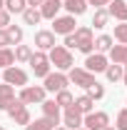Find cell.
Here are the masks:
<instances>
[{
  "label": "cell",
  "mask_w": 127,
  "mask_h": 130,
  "mask_svg": "<svg viewBox=\"0 0 127 130\" xmlns=\"http://www.w3.org/2000/svg\"><path fill=\"white\" fill-rule=\"evenodd\" d=\"M107 5H110L107 13H110L112 18H117L120 23H125V20H127V3H125V0H110Z\"/></svg>",
  "instance_id": "cell-15"
},
{
  "label": "cell",
  "mask_w": 127,
  "mask_h": 130,
  "mask_svg": "<svg viewBox=\"0 0 127 130\" xmlns=\"http://www.w3.org/2000/svg\"><path fill=\"white\" fill-rule=\"evenodd\" d=\"M43 118H50L55 125L60 123V105L55 100H43Z\"/></svg>",
  "instance_id": "cell-17"
},
{
  "label": "cell",
  "mask_w": 127,
  "mask_h": 130,
  "mask_svg": "<svg viewBox=\"0 0 127 130\" xmlns=\"http://www.w3.org/2000/svg\"><path fill=\"white\" fill-rule=\"evenodd\" d=\"M75 15H65V18H55L52 20V32L55 35H70L75 32Z\"/></svg>",
  "instance_id": "cell-5"
},
{
  "label": "cell",
  "mask_w": 127,
  "mask_h": 130,
  "mask_svg": "<svg viewBox=\"0 0 127 130\" xmlns=\"http://www.w3.org/2000/svg\"><path fill=\"white\" fill-rule=\"evenodd\" d=\"M82 125L87 130H102V128H107L110 125V118H107V113H87V118L82 120Z\"/></svg>",
  "instance_id": "cell-6"
},
{
  "label": "cell",
  "mask_w": 127,
  "mask_h": 130,
  "mask_svg": "<svg viewBox=\"0 0 127 130\" xmlns=\"http://www.w3.org/2000/svg\"><path fill=\"white\" fill-rule=\"evenodd\" d=\"M85 70L87 73H105L107 70V58L102 55V53H90L87 55V60H85Z\"/></svg>",
  "instance_id": "cell-10"
},
{
  "label": "cell",
  "mask_w": 127,
  "mask_h": 130,
  "mask_svg": "<svg viewBox=\"0 0 127 130\" xmlns=\"http://www.w3.org/2000/svg\"><path fill=\"white\" fill-rule=\"evenodd\" d=\"M3 8H5V0H0V10H3Z\"/></svg>",
  "instance_id": "cell-39"
},
{
  "label": "cell",
  "mask_w": 127,
  "mask_h": 130,
  "mask_svg": "<svg viewBox=\"0 0 127 130\" xmlns=\"http://www.w3.org/2000/svg\"><path fill=\"white\" fill-rule=\"evenodd\" d=\"M115 38H117L122 45H127V23H120V25H115Z\"/></svg>",
  "instance_id": "cell-31"
},
{
  "label": "cell",
  "mask_w": 127,
  "mask_h": 130,
  "mask_svg": "<svg viewBox=\"0 0 127 130\" xmlns=\"http://www.w3.org/2000/svg\"><path fill=\"white\" fill-rule=\"evenodd\" d=\"M60 8H62V0H43V5H40V15L48 18V20H55Z\"/></svg>",
  "instance_id": "cell-14"
},
{
  "label": "cell",
  "mask_w": 127,
  "mask_h": 130,
  "mask_svg": "<svg viewBox=\"0 0 127 130\" xmlns=\"http://www.w3.org/2000/svg\"><path fill=\"white\" fill-rule=\"evenodd\" d=\"M8 45H10V40H8V32L0 30V48H8Z\"/></svg>",
  "instance_id": "cell-35"
},
{
  "label": "cell",
  "mask_w": 127,
  "mask_h": 130,
  "mask_svg": "<svg viewBox=\"0 0 127 130\" xmlns=\"http://www.w3.org/2000/svg\"><path fill=\"white\" fill-rule=\"evenodd\" d=\"M122 80H125V85H127V65H125V73H122Z\"/></svg>",
  "instance_id": "cell-38"
},
{
  "label": "cell",
  "mask_w": 127,
  "mask_h": 130,
  "mask_svg": "<svg viewBox=\"0 0 127 130\" xmlns=\"http://www.w3.org/2000/svg\"><path fill=\"white\" fill-rule=\"evenodd\" d=\"M87 3H92V5H95V8H102V5H107V3H110V0H87Z\"/></svg>",
  "instance_id": "cell-36"
},
{
  "label": "cell",
  "mask_w": 127,
  "mask_h": 130,
  "mask_svg": "<svg viewBox=\"0 0 127 130\" xmlns=\"http://www.w3.org/2000/svg\"><path fill=\"white\" fill-rule=\"evenodd\" d=\"M25 130H55V123H52L50 118H40V120H35V123H28Z\"/></svg>",
  "instance_id": "cell-21"
},
{
  "label": "cell",
  "mask_w": 127,
  "mask_h": 130,
  "mask_svg": "<svg viewBox=\"0 0 127 130\" xmlns=\"http://www.w3.org/2000/svg\"><path fill=\"white\" fill-rule=\"evenodd\" d=\"M15 63V53L10 48H0V68H10Z\"/></svg>",
  "instance_id": "cell-24"
},
{
  "label": "cell",
  "mask_w": 127,
  "mask_h": 130,
  "mask_svg": "<svg viewBox=\"0 0 127 130\" xmlns=\"http://www.w3.org/2000/svg\"><path fill=\"white\" fill-rule=\"evenodd\" d=\"M3 78H5L8 85H20V88H25V85H28V73H25V70H20V68H13V65H10V68H5V75H3Z\"/></svg>",
  "instance_id": "cell-8"
},
{
  "label": "cell",
  "mask_w": 127,
  "mask_h": 130,
  "mask_svg": "<svg viewBox=\"0 0 127 130\" xmlns=\"http://www.w3.org/2000/svg\"><path fill=\"white\" fill-rule=\"evenodd\" d=\"M28 63L32 65V73H35L37 78H45V75L50 73V60H48V55H45L43 50H40V53H32Z\"/></svg>",
  "instance_id": "cell-3"
},
{
  "label": "cell",
  "mask_w": 127,
  "mask_h": 130,
  "mask_svg": "<svg viewBox=\"0 0 127 130\" xmlns=\"http://www.w3.org/2000/svg\"><path fill=\"white\" fill-rule=\"evenodd\" d=\"M25 3H28L30 8H37V5H43V0H25Z\"/></svg>",
  "instance_id": "cell-37"
},
{
  "label": "cell",
  "mask_w": 127,
  "mask_h": 130,
  "mask_svg": "<svg viewBox=\"0 0 127 130\" xmlns=\"http://www.w3.org/2000/svg\"><path fill=\"white\" fill-rule=\"evenodd\" d=\"M67 80H72L75 85H80V88H90V85H95V75L92 73H87V70H82V68H70V75H67Z\"/></svg>",
  "instance_id": "cell-4"
},
{
  "label": "cell",
  "mask_w": 127,
  "mask_h": 130,
  "mask_svg": "<svg viewBox=\"0 0 127 130\" xmlns=\"http://www.w3.org/2000/svg\"><path fill=\"white\" fill-rule=\"evenodd\" d=\"M25 0H5V10L8 13H25Z\"/></svg>",
  "instance_id": "cell-27"
},
{
  "label": "cell",
  "mask_w": 127,
  "mask_h": 130,
  "mask_svg": "<svg viewBox=\"0 0 127 130\" xmlns=\"http://www.w3.org/2000/svg\"><path fill=\"white\" fill-rule=\"evenodd\" d=\"M75 108H77V113H82V115H87V113H92V105H95V100L90 95H80L75 103H72Z\"/></svg>",
  "instance_id": "cell-20"
},
{
  "label": "cell",
  "mask_w": 127,
  "mask_h": 130,
  "mask_svg": "<svg viewBox=\"0 0 127 130\" xmlns=\"http://www.w3.org/2000/svg\"><path fill=\"white\" fill-rule=\"evenodd\" d=\"M0 130H5V128H3V125H0Z\"/></svg>",
  "instance_id": "cell-43"
},
{
  "label": "cell",
  "mask_w": 127,
  "mask_h": 130,
  "mask_svg": "<svg viewBox=\"0 0 127 130\" xmlns=\"http://www.w3.org/2000/svg\"><path fill=\"white\" fill-rule=\"evenodd\" d=\"M8 40L10 43H15V45H20V40H23V28H17V25H8Z\"/></svg>",
  "instance_id": "cell-26"
},
{
  "label": "cell",
  "mask_w": 127,
  "mask_h": 130,
  "mask_svg": "<svg viewBox=\"0 0 127 130\" xmlns=\"http://www.w3.org/2000/svg\"><path fill=\"white\" fill-rule=\"evenodd\" d=\"M110 48H112V38L110 35H100V38L95 40V50L97 53H107Z\"/></svg>",
  "instance_id": "cell-25"
},
{
  "label": "cell",
  "mask_w": 127,
  "mask_h": 130,
  "mask_svg": "<svg viewBox=\"0 0 127 130\" xmlns=\"http://www.w3.org/2000/svg\"><path fill=\"white\" fill-rule=\"evenodd\" d=\"M77 130H87V128H77Z\"/></svg>",
  "instance_id": "cell-42"
},
{
  "label": "cell",
  "mask_w": 127,
  "mask_h": 130,
  "mask_svg": "<svg viewBox=\"0 0 127 130\" xmlns=\"http://www.w3.org/2000/svg\"><path fill=\"white\" fill-rule=\"evenodd\" d=\"M102 130H117V128H102Z\"/></svg>",
  "instance_id": "cell-40"
},
{
  "label": "cell",
  "mask_w": 127,
  "mask_h": 130,
  "mask_svg": "<svg viewBox=\"0 0 127 130\" xmlns=\"http://www.w3.org/2000/svg\"><path fill=\"white\" fill-rule=\"evenodd\" d=\"M8 25H10V13L8 10H0V30L8 28Z\"/></svg>",
  "instance_id": "cell-34"
},
{
  "label": "cell",
  "mask_w": 127,
  "mask_h": 130,
  "mask_svg": "<svg viewBox=\"0 0 127 130\" xmlns=\"http://www.w3.org/2000/svg\"><path fill=\"white\" fill-rule=\"evenodd\" d=\"M107 20H110V13H107L105 8H95V15H92V25H95V28H105V25H107Z\"/></svg>",
  "instance_id": "cell-22"
},
{
  "label": "cell",
  "mask_w": 127,
  "mask_h": 130,
  "mask_svg": "<svg viewBox=\"0 0 127 130\" xmlns=\"http://www.w3.org/2000/svg\"><path fill=\"white\" fill-rule=\"evenodd\" d=\"M35 45H37V50H52L55 48V32L52 30H37L35 32Z\"/></svg>",
  "instance_id": "cell-12"
},
{
  "label": "cell",
  "mask_w": 127,
  "mask_h": 130,
  "mask_svg": "<svg viewBox=\"0 0 127 130\" xmlns=\"http://www.w3.org/2000/svg\"><path fill=\"white\" fill-rule=\"evenodd\" d=\"M117 130H127V108L117 113Z\"/></svg>",
  "instance_id": "cell-33"
},
{
  "label": "cell",
  "mask_w": 127,
  "mask_h": 130,
  "mask_svg": "<svg viewBox=\"0 0 127 130\" xmlns=\"http://www.w3.org/2000/svg\"><path fill=\"white\" fill-rule=\"evenodd\" d=\"M55 103H57L60 108H70V105L75 103V98L70 95L67 90H60V93H57V98H55Z\"/></svg>",
  "instance_id": "cell-29"
},
{
  "label": "cell",
  "mask_w": 127,
  "mask_h": 130,
  "mask_svg": "<svg viewBox=\"0 0 127 130\" xmlns=\"http://www.w3.org/2000/svg\"><path fill=\"white\" fill-rule=\"evenodd\" d=\"M72 38H75V48H77L80 53L90 55V53L95 50V38H92V30H90V28H75Z\"/></svg>",
  "instance_id": "cell-2"
},
{
  "label": "cell",
  "mask_w": 127,
  "mask_h": 130,
  "mask_svg": "<svg viewBox=\"0 0 127 130\" xmlns=\"http://www.w3.org/2000/svg\"><path fill=\"white\" fill-rule=\"evenodd\" d=\"M122 73H125V70H122L120 65H107V70H105V75H107L110 83H117L120 78H122Z\"/></svg>",
  "instance_id": "cell-28"
},
{
  "label": "cell",
  "mask_w": 127,
  "mask_h": 130,
  "mask_svg": "<svg viewBox=\"0 0 127 130\" xmlns=\"http://www.w3.org/2000/svg\"><path fill=\"white\" fill-rule=\"evenodd\" d=\"M62 8L70 13V15H82L87 10V0H65Z\"/></svg>",
  "instance_id": "cell-18"
},
{
  "label": "cell",
  "mask_w": 127,
  "mask_h": 130,
  "mask_svg": "<svg viewBox=\"0 0 127 130\" xmlns=\"http://www.w3.org/2000/svg\"><path fill=\"white\" fill-rule=\"evenodd\" d=\"M8 113H10V118L15 120L17 125H28V123H30V113H28L25 103H20V100H15V103L8 108Z\"/></svg>",
  "instance_id": "cell-11"
},
{
  "label": "cell",
  "mask_w": 127,
  "mask_h": 130,
  "mask_svg": "<svg viewBox=\"0 0 127 130\" xmlns=\"http://www.w3.org/2000/svg\"><path fill=\"white\" fill-rule=\"evenodd\" d=\"M110 58L115 65H127V45H112Z\"/></svg>",
  "instance_id": "cell-19"
},
{
  "label": "cell",
  "mask_w": 127,
  "mask_h": 130,
  "mask_svg": "<svg viewBox=\"0 0 127 130\" xmlns=\"http://www.w3.org/2000/svg\"><path fill=\"white\" fill-rule=\"evenodd\" d=\"M87 95L92 98V100H100V98L105 95V88H102L100 83H95V85H90V88H87Z\"/></svg>",
  "instance_id": "cell-32"
},
{
  "label": "cell",
  "mask_w": 127,
  "mask_h": 130,
  "mask_svg": "<svg viewBox=\"0 0 127 130\" xmlns=\"http://www.w3.org/2000/svg\"><path fill=\"white\" fill-rule=\"evenodd\" d=\"M55 130H67V128H55Z\"/></svg>",
  "instance_id": "cell-41"
},
{
  "label": "cell",
  "mask_w": 127,
  "mask_h": 130,
  "mask_svg": "<svg viewBox=\"0 0 127 130\" xmlns=\"http://www.w3.org/2000/svg\"><path fill=\"white\" fill-rule=\"evenodd\" d=\"M48 60L55 65L57 70H70V68H72V53L65 48V45H55V48L50 50Z\"/></svg>",
  "instance_id": "cell-1"
},
{
  "label": "cell",
  "mask_w": 127,
  "mask_h": 130,
  "mask_svg": "<svg viewBox=\"0 0 127 130\" xmlns=\"http://www.w3.org/2000/svg\"><path fill=\"white\" fill-rule=\"evenodd\" d=\"M67 75H62V73H48L45 75V90H50V93H60V90H65V85H67Z\"/></svg>",
  "instance_id": "cell-7"
},
{
  "label": "cell",
  "mask_w": 127,
  "mask_h": 130,
  "mask_svg": "<svg viewBox=\"0 0 127 130\" xmlns=\"http://www.w3.org/2000/svg\"><path fill=\"white\" fill-rule=\"evenodd\" d=\"M15 103V88L13 85H0V110H8L10 105Z\"/></svg>",
  "instance_id": "cell-16"
},
{
  "label": "cell",
  "mask_w": 127,
  "mask_h": 130,
  "mask_svg": "<svg viewBox=\"0 0 127 130\" xmlns=\"http://www.w3.org/2000/svg\"><path fill=\"white\" fill-rule=\"evenodd\" d=\"M23 20H25L28 25H37V23L43 20V15H40V10H37V8H25V13H23Z\"/></svg>",
  "instance_id": "cell-23"
},
{
  "label": "cell",
  "mask_w": 127,
  "mask_h": 130,
  "mask_svg": "<svg viewBox=\"0 0 127 130\" xmlns=\"http://www.w3.org/2000/svg\"><path fill=\"white\" fill-rule=\"evenodd\" d=\"M45 88H30V85H25L23 88V93H20V103H25V105H30V103H43L45 100Z\"/></svg>",
  "instance_id": "cell-9"
},
{
  "label": "cell",
  "mask_w": 127,
  "mask_h": 130,
  "mask_svg": "<svg viewBox=\"0 0 127 130\" xmlns=\"http://www.w3.org/2000/svg\"><path fill=\"white\" fill-rule=\"evenodd\" d=\"M32 55V50L28 48V45H17L15 48V60H20V63H28Z\"/></svg>",
  "instance_id": "cell-30"
},
{
  "label": "cell",
  "mask_w": 127,
  "mask_h": 130,
  "mask_svg": "<svg viewBox=\"0 0 127 130\" xmlns=\"http://www.w3.org/2000/svg\"><path fill=\"white\" fill-rule=\"evenodd\" d=\"M80 125H82V113H77L75 105L65 108V128L67 130H77Z\"/></svg>",
  "instance_id": "cell-13"
}]
</instances>
